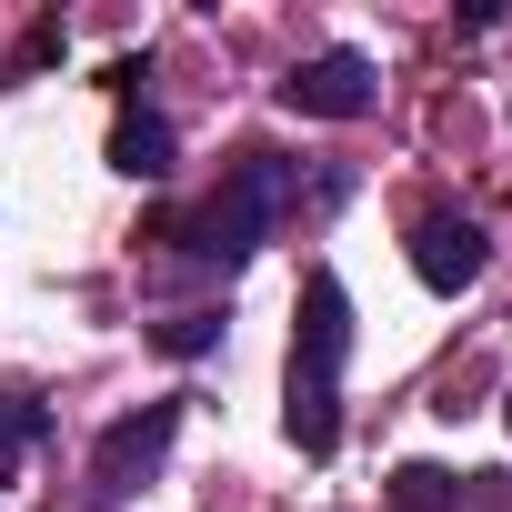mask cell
<instances>
[{
	"label": "cell",
	"instance_id": "9c48e42d",
	"mask_svg": "<svg viewBox=\"0 0 512 512\" xmlns=\"http://www.w3.org/2000/svg\"><path fill=\"white\" fill-rule=\"evenodd\" d=\"M21 442H41V402H0V462H11Z\"/></svg>",
	"mask_w": 512,
	"mask_h": 512
},
{
	"label": "cell",
	"instance_id": "3957f363",
	"mask_svg": "<svg viewBox=\"0 0 512 512\" xmlns=\"http://www.w3.org/2000/svg\"><path fill=\"white\" fill-rule=\"evenodd\" d=\"M171 432H181V402H141V412H121V422L101 432V452H91V512H121V502L161 472Z\"/></svg>",
	"mask_w": 512,
	"mask_h": 512
},
{
	"label": "cell",
	"instance_id": "277c9868",
	"mask_svg": "<svg viewBox=\"0 0 512 512\" xmlns=\"http://www.w3.org/2000/svg\"><path fill=\"white\" fill-rule=\"evenodd\" d=\"M372 101H382V81H372L362 51H312V61H292V81H282V111H302V121H362Z\"/></svg>",
	"mask_w": 512,
	"mask_h": 512
},
{
	"label": "cell",
	"instance_id": "8992f818",
	"mask_svg": "<svg viewBox=\"0 0 512 512\" xmlns=\"http://www.w3.org/2000/svg\"><path fill=\"white\" fill-rule=\"evenodd\" d=\"M111 171H131V181H161V171H171V121L131 101V111H121V131H111Z\"/></svg>",
	"mask_w": 512,
	"mask_h": 512
},
{
	"label": "cell",
	"instance_id": "6da1fadb",
	"mask_svg": "<svg viewBox=\"0 0 512 512\" xmlns=\"http://www.w3.org/2000/svg\"><path fill=\"white\" fill-rule=\"evenodd\" d=\"M342 362H352V292H342V272H312L302 312H292V412H282L312 462H332V442H342Z\"/></svg>",
	"mask_w": 512,
	"mask_h": 512
},
{
	"label": "cell",
	"instance_id": "ba28073f",
	"mask_svg": "<svg viewBox=\"0 0 512 512\" xmlns=\"http://www.w3.org/2000/svg\"><path fill=\"white\" fill-rule=\"evenodd\" d=\"M151 342H161V352H171V362H201V352H211V342H221V312H171V322H161V332H151Z\"/></svg>",
	"mask_w": 512,
	"mask_h": 512
},
{
	"label": "cell",
	"instance_id": "52a82bcc",
	"mask_svg": "<svg viewBox=\"0 0 512 512\" xmlns=\"http://www.w3.org/2000/svg\"><path fill=\"white\" fill-rule=\"evenodd\" d=\"M392 512H462V472H442V462H402V472H392Z\"/></svg>",
	"mask_w": 512,
	"mask_h": 512
},
{
	"label": "cell",
	"instance_id": "7a4b0ae2",
	"mask_svg": "<svg viewBox=\"0 0 512 512\" xmlns=\"http://www.w3.org/2000/svg\"><path fill=\"white\" fill-rule=\"evenodd\" d=\"M282 211H292V161H282V151H241L231 181H221L171 241H181V262H201V272H241L251 251L272 241Z\"/></svg>",
	"mask_w": 512,
	"mask_h": 512
},
{
	"label": "cell",
	"instance_id": "5b68a950",
	"mask_svg": "<svg viewBox=\"0 0 512 512\" xmlns=\"http://www.w3.org/2000/svg\"><path fill=\"white\" fill-rule=\"evenodd\" d=\"M412 272H422L432 292H472V282L492 272V231H482L472 211H422V221H412Z\"/></svg>",
	"mask_w": 512,
	"mask_h": 512
},
{
	"label": "cell",
	"instance_id": "30bf717a",
	"mask_svg": "<svg viewBox=\"0 0 512 512\" xmlns=\"http://www.w3.org/2000/svg\"><path fill=\"white\" fill-rule=\"evenodd\" d=\"M502 422H512V402H502Z\"/></svg>",
	"mask_w": 512,
	"mask_h": 512
}]
</instances>
